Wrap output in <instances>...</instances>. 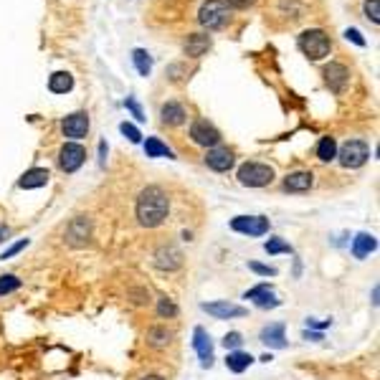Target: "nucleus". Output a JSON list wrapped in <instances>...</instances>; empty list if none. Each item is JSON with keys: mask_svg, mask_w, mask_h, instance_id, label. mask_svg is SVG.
Listing matches in <instances>:
<instances>
[{"mask_svg": "<svg viewBox=\"0 0 380 380\" xmlns=\"http://www.w3.org/2000/svg\"><path fill=\"white\" fill-rule=\"evenodd\" d=\"M365 16L372 23H380V0H365Z\"/></svg>", "mask_w": 380, "mask_h": 380, "instance_id": "2f4dec72", "label": "nucleus"}, {"mask_svg": "<svg viewBox=\"0 0 380 380\" xmlns=\"http://www.w3.org/2000/svg\"><path fill=\"white\" fill-rule=\"evenodd\" d=\"M345 36H348V41L357 43V46H365V39L360 36V31H355V28H348V31H345Z\"/></svg>", "mask_w": 380, "mask_h": 380, "instance_id": "4c0bfd02", "label": "nucleus"}, {"mask_svg": "<svg viewBox=\"0 0 380 380\" xmlns=\"http://www.w3.org/2000/svg\"><path fill=\"white\" fill-rule=\"evenodd\" d=\"M170 340H172V332L168 330V327L155 325V327H150V330H148V345H150V348H155V350L168 348V345H170Z\"/></svg>", "mask_w": 380, "mask_h": 380, "instance_id": "4be33fe9", "label": "nucleus"}, {"mask_svg": "<svg viewBox=\"0 0 380 380\" xmlns=\"http://www.w3.org/2000/svg\"><path fill=\"white\" fill-rule=\"evenodd\" d=\"M119 130H122L124 137H130V142H142V134H140V130H137L134 124L122 122V124H119Z\"/></svg>", "mask_w": 380, "mask_h": 380, "instance_id": "473e14b6", "label": "nucleus"}, {"mask_svg": "<svg viewBox=\"0 0 380 380\" xmlns=\"http://www.w3.org/2000/svg\"><path fill=\"white\" fill-rule=\"evenodd\" d=\"M264 251L266 254H292V246L281 239H269L264 243Z\"/></svg>", "mask_w": 380, "mask_h": 380, "instance_id": "7c9ffc66", "label": "nucleus"}, {"mask_svg": "<svg viewBox=\"0 0 380 380\" xmlns=\"http://www.w3.org/2000/svg\"><path fill=\"white\" fill-rule=\"evenodd\" d=\"M145 152H148V157H172V150L168 148V145H163L157 137H148Z\"/></svg>", "mask_w": 380, "mask_h": 380, "instance_id": "bb28decb", "label": "nucleus"}, {"mask_svg": "<svg viewBox=\"0 0 380 380\" xmlns=\"http://www.w3.org/2000/svg\"><path fill=\"white\" fill-rule=\"evenodd\" d=\"M248 269H251L254 274H259V277H277V269H274V266L257 264V261H251V264H248Z\"/></svg>", "mask_w": 380, "mask_h": 380, "instance_id": "f704fd0d", "label": "nucleus"}, {"mask_svg": "<svg viewBox=\"0 0 380 380\" xmlns=\"http://www.w3.org/2000/svg\"><path fill=\"white\" fill-rule=\"evenodd\" d=\"M243 299H251V302L257 304V307H261V310H274V307H279V299L274 297V289L272 284H259V287L248 289L246 294H243Z\"/></svg>", "mask_w": 380, "mask_h": 380, "instance_id": "9b49d317", "label": "nucleus"}, {"mask_svg": "<svg viewBox=\"0 0 380 380\" xmlns=\"http://www.w3.org/2000/svg\"><path fill=\"white\" fill-rule=\"evenodd\" d=\"M337 157H340L342 168H363L368 163V157H370V148L363 140H348L337 152Z\"/></svg>", "mask_w": 380, "mask_h": 380, "instance_id": "20e7f679", "label": "nucleus"}, {"mask_svg": "<svg viewBox=\"0 0 380 380\" xmlns=\"http://www.w3.org/2000/svg\"><path fill=\"white\" fill-rule=\"evenodd\" d=\"M28 246V239H23V241H18V243H13V246L8 248V251H6V254H3V261H6V259H10V257H16V254H21V251H23V248Z\"/></svg>", "mask_w": 380, "mask_h": 380, "instance_id": "c9c22d12", "label": "nucleus"}, {"mask_svg": "<svg viewBox=\"0 0 380 380\" xmlns=\"http://www.w3.org/2000/svg\"><path fill=\"white\" fill-rule=\"evenodd\" d=\"M299 48H302V54L312 61H322L327 54H330V39H327L325 33L317 31V28H312V31H304L299 36Z\"/></svg>", "mask_w": 380, "mask_h": 380, "instance_id": "f03ea898", "label": "nucleus"}, {"mask_svg": "<svg viewBox=\"0 0 380 380\" xmlns=\"http://www.w3.org/2000/svg\"><path fill=\"white\" fill-rule=\"evenodd\" d=\"M259 340L264 342L266 348L272 350H281L287 348V334H284V325L281 322H274V325H266L259 334Z\"/></svg>", "mask_w": 380, "mask_h": 380, "instance_id": "f3484780", "label": "nucleus"}, {"mask_svg": "<svg viewBox=\"0 0 380 380\" xmlns=\"http://www.w3.org/2000/svg\"><path fill=\"white\" fill-rule=\"evenodd\" d=\"M18 289H21V279H18L16 274H3V277H0V297L13 294Z\"/></svg>", "mask_w": 380, "mask_h": 380, "instance_id": "c85d7f7f", "label": "nucleus"}, {"mask_svg": "<svg viewBox=\"0 0 380 380\" xmlns=\"http://www.w3.org/2000/svg\"><path fill=\"white\" fill-rule=\"evenodd\" d=\"M193 348H195V352L201 355V365H203V368H210V365H213V345H210V334L206 332L203 327H195Z\"/></svg>", "mask_w": 380, "mask_h": 380, "instance_id": "2eb2a0df", "label": "nucleus"}, {"mask_svg": "<svg viewBox=\"0 0 380 380\" xmlns=\"http://www.w3.org/2000/svg\"><path fill=\"white\" fill-rule=\"evenodd\" d=\"M132 61H134V66H137V71H140L142 77H148L150 71H152V59H150V54L148 51H142V48H137L132 54Z\"/></svg>", "mask_w": 380, "mask_h": 380, "instance_id": "cd10ccee", "label": "nucleus"}, {"mask_svg": "<svg viewBox=\"0 0 380 380\" xmlns=\"http://www.w3.org/2000/svg\"><path fill=\"white\" fill-rule=\"evenodd\" d=\"M48 170L46 168H33V170L23 172V178L18 180V186L23 188V190H33V188H43L48 183Z\"/></svg>", "mask_w": 380, "mask_h": 380, "instance_id": "6ab92c4d", "label": "nucleus"}, {"mask_svg": "<svg viewBox=\"0 0 380 380\" xmlns=\"http://www.w3.org/2000/svg\"><path fill=\"white\" fill-rule=\"evenodd\" d=\"M231 228L243 236H264L269 233V218L264 216H236L231 221Z\"/></svg>", "mask_w": 380, "mask_h": 380, "instance_id": "423d86ee", "label": "nucleus"}, {"mask_svg": "<svg viewBox=\"0 0 380 380\" xmlns=\"http://www.w3.org/2000/svg\"><path fill=\"white\" fill-rule=\"evenodd\" d=\"M124 104H127V107L132 109V114L137 117V119H145V114H142L140 104H137V101H134V99H127V101H124Z\"/></svg>", "mask_w": 380, "mask_h": 380, "instance_id": "ea45409f", "label": "nucleus"}, {"mask_svg": "<svg viewBox=\"0 0 380 380\" xmlns=\"http://www.w3.org/2000/svg\"><path fill=\"white\" fill-rule=\"evenodd\" d=\"M130 297H134V299H132L134 304H148L150 302V292H148V289H132V292H130Z\"/></svg>", "mask_w": 380, "mask_h": 380, "instance_id": "e433bc0d", "label": "nucleus"}, {"mask_svg": "<svg viewBox=\"0 0 380 380\" xmlns=\"http://www.w3.org/2000/svg\"><path fill=\"white\" fill-rule=\"evenodd\" d=\"M137 221L145 228H157L165 223V218L170 213V198L163 188L150 186L137 195Z\"/></svg>", "mask_w": 380, "mask_h": 380, "instance_id": "f257e3e1", "label": "nucleus"}, {"mask_svg": "<svg viewBox=\"0 0 380 380\" xmlns=\"http://www.w3.org/2000/svg\"><path fill=\"white\" fill-rule=\"evenodd\" d=\"M206 165L216 172H228L233 168V152L228 148H210L206 155Z\"/></svg>", "mask_w": 380, "mask_h": 380, "instance_id": "4468645a", "label": "nucleus"}, {"mask_svg": "<svg viewBox=\"0 0 380 380\" xmlns=\"http://www.w3.org/2000/svg\"><path fill=\"white\" fill-rule=\"evenodd\" d=\"M325 81H327V86H330V92L340 94L350 81V71L345 69L342 63H330L325 69Z\"/></svg>", "mask_w": 380, "mask_h": 380, "instance_id": "dca6fc26", "label": "nucleus"}, {"mask_svg": "<svg viewBox=\"0 0 380 380\" xmlns=\"http://www.w3.org/2000/svg\"><path fill=\"white\" fill-rule=\"evenodd\" d=\"M312 186H314V175L307 170L289 172L284 178V190H289V193H307Z\"/></svg>", "mask_w": 380, "mask_h": 380, "instance_id": "a211bd4d", "label": "nucleus"}, {"mask_svg": "<svg viewBox=\"0 0 380 380\" xmlns=\"http://www.w3.org/2000/svg\"><path fill=\"white\" fill-rule=\"evenodd\" d=\"M254 363V357L248 355V352H243V350H231L228 352V357H226V368L231 372H243L248 370V365Z\"/></svg>", "mask_w": 380, "mask_h": 380, "instance_id": "412c9836", "label": "nucleus"}, {"mask_svg": "<svg viewBox=\"0 0 380 380\" xmlns=\"http://www.w3.org/2000/svg\"><path fill=\"white\" fill-rule=\"evenodd\" d=\"M71 86H74V77H71L69 71H56L54 77L48 79V89H51L54 94L71 92Z\"/></svg>", "mask_w": 380, "mask_h": 380, "instance_id": "393cba45", "label": "nucleus"}, {"mask_svg": "<svg viewBox=\"0 0 380 380\" xmlns=\"http://www.w3.org/2000/svg\"><path fill=\"white\" fill-rule=\"evenodd\" d=\"M89 236H92V221L86 216H77L69 226H66V241H69L71 246H77V248L86 246Z\"/></svg>", "mask_w": 380, "mask_h": 380, "instance_id": "1a4fd4ad", "label": "nucleus"}, {"mask_svg": "<svg viewBox=\"0 0 380 380\" xmlns=\"http://www.w3.org/2000/svg\"><path fill=\"white\" fill-rule=\"evenodd\" d=\"M86 132H89V117L84 112H74L63 119V134L69 140H81V137H86Z\"/></svg>", "mask_w": 380, "mask_h": 380, "instance_id": "ddd939ff", "label": "nucleus"}, {"mask_svg": "<svg viewBox=\"0 0 380 380\" xmlns=\"http://www.w3.org/2000/svg\"><path fill=\"white\" fill-rule=\"evenodd\" d=\"M190 137L195 145H203V148H218V142H221V132L208 119H195L190 124Z\"/></svg>", "mask_w": 380, "mask_h": 380, "instance_id": "0eeeda50", "label": "nucleus"}, {"mask_svg": "<svg viewBox=\"0 0 380 380\" xmlns=\"http://www.w3.org/2000/svg\"><path fill=\"white\" fill-rule=\"evenodd\" d=\"M142 380H165V378H163V375H145Z\"/></svg>", "mask_w": 380, "mask_h": 380, "instance_id": "37998d69", "label": "nucleus"}, {"mask_svg": "<svg viewBox=\"0 0 380 380\" xmlns=\"http://www.w3.org/2000/svg\"><path fill=\"white\" fill-rule=\"evenodd\" d=\"M274 180V168L264 163H246L239 168V183L246 188H264Z\"/></svg>", "mask_w": 380, "mask_h": 380, "instance_id": "7ed1b4c3", "label": "nucleus"}, {"mask_svg": "<svg viewBox=\"0 0 380 380\" xmlns=\"http://www.w3.org/2000/svg\"><path fill=\"white\" fill-rule=\"evenodd\" d=\"M243 345V334L241 332H228L223 337V348L226 350H239Z\"/></svg>", "mask_w": 380, "mask_h": 380, "instance_id": "72a5a7b5", "label": "nucleus"}, {"mask_svg": "<svg viewBox=\"0 0 380 380\" xmlns=\"http://www.w3.org/2000/svg\"><path fill=\"white\" fill-rule=\"evenodd\" d=\"M6 236H8V231H6V228H3V226H0V241L6 239Z\"/></svg>", "mask_w": 380, "mask_h": 380, "instance_id": "c03bdc74", "label": "nucleus"}, {"mask_svg": "<svg viewBox=\"0 0 380 380\" xmlns=\"http://www.w3.org/2000/svg\"><path fill=\"white\" fill-rule=\"evenodd\" d=\"M375 248H378L375 236H370V233H357L355 241H352V257L365 259V257H370Z\"/></svg>", "mask_w": 380, "mask_h": 380, "instance_id": "aec40b11", "label": "nucleus"}, {"mask_svg": "<svg viewBox=\"0 0 380 380\" xmlns=\"http://www.w3.org/2000/svg\"><path fill=\"white\" fill-rule=\"evenodd\" d=\"M157 314H160V317H168V319H172L175 317V314H178V307H175V302H172V299H168V297H160V299H157Z\"/></svg>", "mask_w": 380, "mask_h": 380, "instance_id": "c756f323", "label": "nucleus"}, {"mask_svg": "<svg viewBox=\"0 0 380 380\" xmlns=\"http://www.w3.org/2000/svg\"><path fill=\"white\" fill-rule=\"evenodd\" d=\"M203 312H208L210 317H216V319H233V317H243V314H246V310H243L241 304H233V302H228V299L203 304Z\"/></svg>", "mask_w": 380, "mask_h": 380, "instance_id": "f8f14e48", "label": "nucleus"}, {"mask_svg": "<svg viewBox=\"0 0 380 380\" xmlns=\"http://www.w3.org/2000/svg\"><path fill=\"white\" fill-rule=\"evenodd\" d=\"M304 337H307V340H322V334L319 332H304Z\"/></svg>", "mask_w": 380, "mask_h": 380, "instance_id": "79ce46f5", "label": "nucleus"}, {"mask_svg": "<svg viewBox=\"0 0 380 380\" xmlns=\"http://www.w3.org/2000/svg\"><path fill=\"white\" fill-rule=\"evenodd\" d=\"M155 266L160 272H175V269H180V266H183V254H180V248L172 246V243L160 246L155 251Z\"/></svg>", "mask_w": 380, "mask_h": 380, "instance_id": "9d476101", "label": "nucleus"}, {"mask_svg": "<svg viewBox=\"0 0 380 380\" xmlns=\"http://www.w3.org/2000/svg\"><path fill=\"white\" fill-rule=\"evenodd\" d=\"M307 325H310V327H317V330H322V327H330V319H327V322H317V319H307Z\"/></svg>", "mask_w": 380, "mask_h": 380, "instance_id": "a19ab883", "label": "nucleus"}, {"mask_svg": "<svg viewBox=\"0 0 380 380\" xmlns=\"http://www.w3.org/2000/svg\"><path fill=\"white\" fill-rule=\"evenodd\" d=\"M317 157L322 163H332L334 157H337V142H334V137H322V140H319Z\"/></svg>", "mask_w": 380, "mask_h": 380, "instance_id": "a878e982", "label": "nucleus"}, {"mask_svg": "<svg viewBox=\"0 0 380 380\" xmlns=\"http://www.w3.org/2000/svg\"><path fill=\"white\" fill-rule=\"evenodd\" d=\"M160 117H163L165 124H183L186 122V109H183V104H178V101H168V104H163V109H160Z\"/></svg>", "mask_w": 380, "mask_h": 380, "instance_id": "5701e85b", "label": "nucleus"}, {"mask_svg": "<svg viewBox=\"0 0 380 380\" xmlns=\"http://www.w3.org/2000/svg\"><path fill=\"white\" fill-rule=\"evenodd\" d=\"M228 6H226V0H208V3H203L201 6V13H198V21L201 26L206 28H221V26L228 21Z\"/></svg>", "mask_w": 380, "mask_h": 380, "instance_id": "39448f33", "label": "nucleus"}, {"mask_svg": "<svg viewBox=\"0 0 380 380\" xmlns=\"http://www.w3.org/2000/svg\"><path fill=\"white\" fill-rule=\"evenodd\" d=\"M210 48V39L206 36V33H193L190 39H188L186 43V54L193 56V59H198V56H203L206 51Z\"/></svg>", "mask_w": 380, "mask_h": 380, "instance_id": "b1692460", "label": "nucleus"}, {"mask_svg": "<svg viewBox=\"0 0 380 380\" xmlns=\"http://www.w3.org/2000/svg\"><path fill=\"white\" fill-rule=\"evenodd\" d=\"M257 0H226V6L228 8H248V6H254Z\"/></svg>", "mask_w": 380, "mask_h": 380, "instance_id": "58836bf2", "label": "nucleus"}, {"mask_svg": "<svg viewBox=\"0 0 380 380\" xmlns=\"http://www.w3.org/2000/svg\"><path fill=\"white\" fill-rule=\"evenodd\" d=\"M86 160V150L81 148V145H77V142H66L61 148V152H59V168H61L63 172H77L81 165H84Z\"/></svg>", "mask_w": 380, "mask_h": 380, "instance_id": "6e6552de", "label": "nucleus"}]
</instances>
